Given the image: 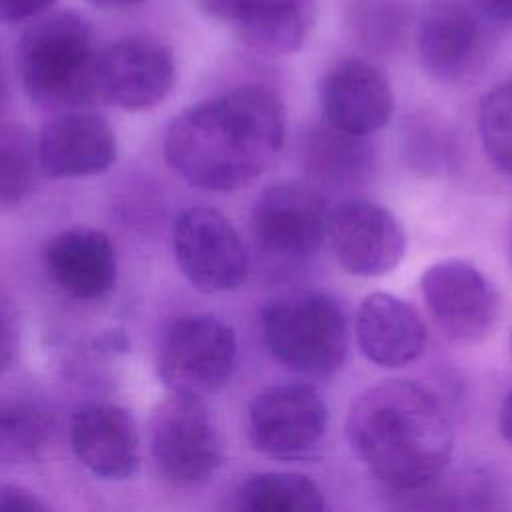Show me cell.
I'll list each match as a JSON object with an SVG mask.
<instances>
[{"label":"cell","instance_id":"obj_1","mask_svg":"<svg viewBox=\"0 0 512 512\" xmlns=\"http://www.w3.org/2000/svg\"><path fill=\"white\" fill-rule=\"evenodd\" d=\"M284 132L280 96L262 84H242L178 114L164 136V158L190 186L232 192L270 166Z\"/></svg>","mask_w":512,"mask_h":512},{"label":"cell","instance_id":"obj_2","mask_svg":"<svg viewBox=\"0 0 512 512\" xmlns=\"http://www.w3.org/2000/svg\"><path fill=\"white\" fill-rule=\"evenodd\" d=\"M348 444L386 490L416 488L452 456L454 434L436 396L410 380L364 390L346 418Z\"/></svg>","mask_w":512,"mask_h":512},{"label":"cell","instance_id":"obj_3","mask_svg":"<svg viewBox=\"0 0 512 512\" xmlns=\"http://www.w3.org/2000/svg\"><path fill=\"white\" fill-rule=\"evenodd\" d=\"M98 54L94 32L80 14L52 12L22 30L14 64L34 104L68 112L98 100Z\"/></svg>","mask_w":512,"mask_h":512},{"label":"cell","instance_id":"obj_4","mask_svg":"<svg viewBox=\"0 0 512 512\" xmlns=\"http://www.w3.org/2000/svg\"><path fill=\"white\" fill-rule=\"evenodd\" d=\"M260 328L268 352L302 376H332L346 360V316L324 292H290L268 300Z\"/></svg>","mask_w":512,"mask_h":512},{"label":"cell","instance_id":"obj_5","mask_svg":"<svg viewBox=\"0 0 512 512\" xmlns=\"http://www.w3.org/2000/svg\"><path fill=\"white\" fill-rule=\"evenodd\" d=\"M236 334L212 314L172 318L158 340L156 368L170 392L206 396L222 390L234 374Z\"/></svg>","mask_w":512,"mask_h":512},{"label":"cell","instance_id":"obj_6","mask_svg":"<svg viewBox=\"0 0 512 512\" xmlns=\"http://www.w3.org/2000/svg\"><path fill=\"white\" fill-rule=\"evenodd\" d=\"M150 454L176 486L208 482L222 464V438L202 396L172 392L152 412Z\"/></svg>","mask_w":512,"mask_h":512},{"label":"cell","instance_id":"obj_7","mask_svg":"<svg viewBox=\"0 0 512 512\" xmlns=\"http://www.w3.org/2000/svg\"><path fill=\"white\" fill-rule=\"evenodd\" d=\"M328 216L326 200L314 184L278 182L254 200L250 234L262 256L278 264H298L322 246Z\"/></svg>","mask_w":512,"mask_h":512},{"label":"cell","instance_id":"obj_8","mask_svg":"<svg viewBox=\"0 0 512 512\" xmlns=\"http://www.w3.org/2000/svg\"><path fill=\"white\" fill-rule=\"evenodd\" d=\"M172 248L182 274L200 292H232L248 276L246 246L232 222L214 208L184 210L172 226Z\"/></svg>","mask_w":512,"mask_h":512},{"label":"cell","instance_id":"obj_9","mask_svg":"<svg viewBox=\"0 0 512 512\" xmlns=\"http://www.w3.org/2000/svg\"><path fill=\"white\" fill-rule=\"evenodd\" d=\"M326 428V402L308 384H274L248 406V438L268 458L310 456L322 444Z\"/></svg>","mask_w":512,"mask_h":512},{"label":"cell","instance_id":"obj_10","mask_svg":"<svg viewBox=\"0 0 512 512\" xmlns=\"http://www.w3.org/2000/svg\"><path fill=\"white\" fill-rule=\"evenodd\" d=\"M422 298L436 326L454 342L484 340L498 314V298L488 278L464 260H442L420 278Z\"/></svg>","mask_w":512,"mask_h":512},{"label":"cell","instance_id":"obj_11","mask_svg":"<svg viewBox=\"0 0 512 512\" xmlns=\"http://www.w3.org/2000/svg\"><path fill=\"white\" fill-rule=\"evenodd\" d=\"M176 80L172 50L152 38L128 36L98 54V100L124 110L154 108Z\"/></svg>","mask_w":512,"mask_h":512},{"label":"cell","instance_id":"obj_12","mask_svg":"<svg viewBox=\"0 0 512 512\" xmlns=\"http://www.w3.org/2000/svg\"><path fill=\"white\" fill-rule=\"evenodd\" d=\"M328 238L338 264L362 278L388 274L406 250L398 218L370 200H344L334 206L328 216Z\"/></svg>","mask_w":512,"mask_h":512},{"label":"cell","instance_id":"obj_13","mask_svg":"<svg viewBox=\"0 0 512 512\" xmlns=\"http://www.w3.org/2000/svg\"><path fill=\"white\" fill-rule=\"evenodd\" d=\"M416 48L430 76L456 84L472 78L486 66L490 36L464 4L436 0L422 14Z\"/></svg>","mask_w":512,"mask_h":512},{"label":"cell","instance_id":"obj_14","mask_svg":"<svg viewBox=\"0 0 512 512\" xmlns=\"http://www.w3.org/2000/svg\"><path fill=\"white\" fill-rule=\"evenodd\" d=\"M324 122L354 136L384 128L394 112V94L384 72L364 58L336 62L318 88Z\"/></svg>","mask_w":512,"mask_h":512},{"label":"cell","instance_id":"obj_15","mask_svg":"<svg viewBox=\"0 0 512 512\" xmlns=\"http://www.w3.org/2000/svg\"><path fill=\"white\" fill-rule=\"evenodd\" d=\"M212 20L226 24L238 42L264 56L296 52L312 22V0H196Z\"/></svg>","mask_w":512,"mask_h":512},{"label":"cell","instance_id":"obj_16","mask_svg":"<svg viewBox=\"0 0 512 512\" xmlns=\"http://www.w3.org/2000/svg\"><path fill=\"white\" fill-rule=\"evenodd\" d=\"M116 134L98 114L68 110L44 124L38 136L42 174L80 178L106 172L116 162Z\"/></svg>","mask_w":512,"mask_h":512},{"label":"cell","instance_id":"obj_17","mask_svg":"<svg viewBox=\"0 0 512 512\" xmlns=\"http://www.w3.org/2000/svg\"><path fill=\"white\" fill-rule=\"evenodd\" d=\"M42 266L54 286L78 300L104 298L116 286L114 244L96 228L74 226L52 236L42 250Z\"/></svg>","mask_w":512,"mask_h":512},{"label":"cell","instance_id":"obj_18","mask_svg":"<svg viewBox=\"0 0 512 512\" xmlns=\"http://www.w3.org/2000/svg\"><path fill=\"white\" fill-rule=\"evenodd\" d=\"M72 452L84 468L106 480H126L140 466V436L128 410L90 404L72 414Z\"/></svg>","mask_w":512,"mask_h":512},{"label":"cell","instance_id":"obj_19","mask_svg":"<svg viewBox=\"0 0 512 512\" xmlns=\"http://www.w3.org/2000/svg\"><path fill=\"white\" fill-rule=\"evenodd\" d=\"M354 334L362 354L384 368H400L422 356L426 324L408 302L374 292L362 300L354 318Z\"/></svg>","mask_w":512,"mask_h":512},{"label":"cell","instance_id":"obj_20","mask_svg":"<svg viewBox=\"0 0 512 512\" xmlns=\"http://www.w3.org/2000/svg\"><path fill=\"white\" fill-rule=\"evenodd\" d=\"M300 154L316 188H354L370 176L374 162L372 146L364 136L346 134L326 122L306 130Z\"/></svg>","mask_w":512,"mask_h":512},{"label":"cell","instance_id":"obj_21","mask_svg":"<svg viewBox=\"0 0 512 512\" xmlns=\"http://www.w3.org/2000/svg\"><path fill=\"white\" fill-rule=\"evenodd\" d=\"M236 508L248 512H320L326 508L318 484L298 472H260L242 482Z\"/></svg>","mask_w":512,"mask_h":512},{"label":"cell","instance_id":"obj_22","mask_svg":"<svg viewBox=\"0 0 512 512\" xmlns=\"http://www.w3.org/2000/svg\"><path fill=\"white\" fill-rule=\"evenodd\" d=\"M52 436V416L38 404L16 400L4 404L0 418V460L20 464L38 458Z\"/></svg>","mask_w":512,"mask_h":512},{"label":"cell","instance_id":"obj_23","mask_svg":"<svg viewBox=\"0 0 512 512\" xmlns=\"http://www.w3.org/2000/svg\"><path fill=\"white\" fill-rule=\"evenodd\" d=\"M40 168L38 140L22 126H4L0 134V198L2 204H16L36 184Z\"/></svg>","mask_w":512,"mask_h":512},{"label":"cell","instance_id":"obj_24","mask_svg":"<svg viewBox=\"0 0 512 512\" xmlns=\"http://www.w3.org/2000/svg\"><path fill=\"white\" fill-rule=\"evenodd\" d=\"M478 126L488 158L512 176V82L484 94L478 108Z\"/></svg>","mask_w":512,"mask_h":512},{"label":"cell","instance_id":"obj_25","mask_svg":"<svg viewBox=\"0 0 512 512\" xmlns=\"http://www.w3.org/2000/svg\"><path fill=\"white\" fill-rule=\"evenodd\" d=\"M58 0H0V18L6 24H18L40 16Z\"/></svg>","mask_w":512,"mask_h":512},{"label":"cell","instance_id":"obj_26","mask_svg":"<svg viewBox=\"0 0 512 512\" xmlns=\"http://www.w3.org/2000/svg\"><path fill=\"white\" fill-rule=\"evenodd\" d=\"M0 506L4 510H18V512H46L48 504L42 502L36 494L22 486L4 484L0 490Z\"/></svg>","mask_w":512,"mask_h":512},{"label":"cell","instance_id":"obj_27","mask_svg":"<svg viewBox=\"0 0 512 512\" xmlns=\"http://www.w3.org/2000/svg\"><path fill=\"white\" fill-rule=\"evenodd\" d=\"M16 338V328H12V314L8 306H2V366L6 368L10 364V358L14 354L16 344H12Z\"/></svg>","mask_w":512,"mask_h":512},{"label":"cell","instance_id":"obj_28","mask_svg":"<svg viewBox=\"0 0 512 512\" xmlns=\"http://www.w3.org/2000/svg\"><path fill=\"white\" fill-rule=\"evenodd\" d=\"M486 16L502 22H512V0H472Z\"/></svg>","mask_w":512,"mask_h":512},{"label":"cell","instance_id":"obj_29","mask_svg":"<svg viewBox=\"0 0 512 512\" xmlns=\"http://www.w3.org/2000/svg\"><path fill=\"white\" fill-rule=\"evenodd\" d=\"M498 428L502 438L512 446V392L506 394L498 412Z\"/></svg>","mask_w":512,"mask_h":512},{"label":"cell","instance_id":"obj_30","mask_svg":"<svg viewBox=\"0 0 512 512\" xmlns=\"http://www.w3.org/2000/svg\"><path fill=\"white\" fill-rule=\"evenodd\" d=\"M86 2L94 8H100V10H122V8L138 6L146 0H86Z\"/></svg>","mask_w":512,"mask_h":512}]
</instances>
